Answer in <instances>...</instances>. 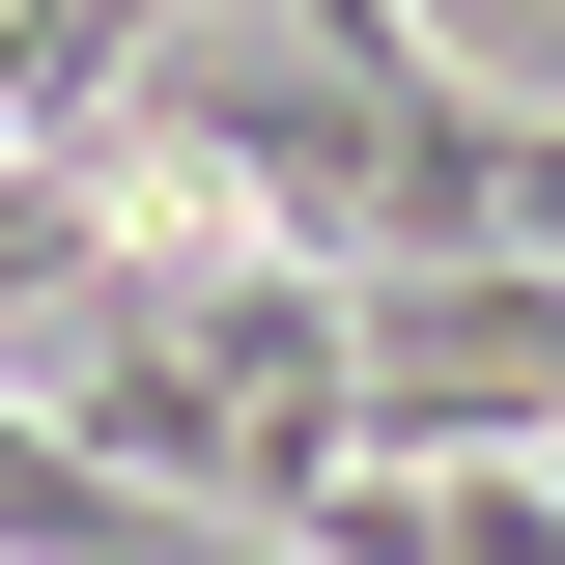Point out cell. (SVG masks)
Returning a JSON list of instances; mask_svg holds the SVG:
<instances>
[{
  "mask_svg": "<svg viewBox=\"0 0 565 565\" xmlns=\"http://www.w3.org/2000/svg\"><path fill=\"white\" fill-rule=\"evenodd\" d=\"M85 452H141L170 509H340L367 452V282L340 255H282V226H199V255H114L85 282Z\"/></svg>",
  "mask_w": 565,
  "mask_h": 565,
  "instance_id": "6da1fadb",
  "label": "cell"
}]
</instances>
